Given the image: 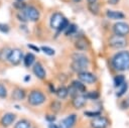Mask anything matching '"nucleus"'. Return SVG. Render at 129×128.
Listing matches in <instances>:
<instances>
[{"instance_id": "28", "label": "nucleus", "mask_w": 129, "mask_h": 128, "mask_svg": "<svg viewBox=\"0 0 129 128\" xmlns=\"http://www.w3.org/2000/svg\"><path fill=\"white\" fill-rule=\"evenodd\" d=\"M41 50H42L46 55H49V56L54 55V53H55L54 49L51 48V47H49V46H41Z\"/></svg>"}, {"instance_id": "29", "label": "nucleus", "mask_w": 129, "mask_h": 128, "mask_svg": "<svg viewBox=\"0 0 129 128\" xmlns=\"http://www.w3.org/2000/svg\"><path fill=\"white\" fill-rule=\"evenodd\" d=\"M120 108H121L122 110H126V109L129 108V95H128L127 97H125V98L121 101V103H120Z\"/></svg>"}, {"instance_id": "37", "label": "nucleus", "mask_w": 129, "mask_h": 128, "mask_svg": "<svg viewBox=\"0 0 129 128\" xmlns=\"http://www.w3.org/2000/svg\"><path fill=\"white\" fill-rule=\"evenodd\" d=\"M27 46H28L29 48L33 49V50H34V51H36V52H38V51H39V48H38V47H37L36 45H33V44H28Z\"/></svg>"}, {"instance_id": "1", "label": "nucleus", "mask_w": 129, "mask_h": 128, "mask_svg": "<svg viewBox=\"0 0 129 128\" xmlns=\"http://www.w3.org/2000/svg\"><path fill=\"white\" fill-rule=\"evenodd\" d=\"M112 66L118 72L129 70V51L121 50L117 52L112 58Z\"/></svg>"}, {"instance_id": "15", "label": "nucleus", "mask_w": 129, "mask_h": 128, "mask_svg": "<svg viewBox=\"0 0 129 128\" xmlns=\"http://www.w3.org/2000/svg\"><path fill=\"white\" fill-rule=\"evenodd\" d=\"M106 15H107L108 18L114 19V20H119V19H124L125 18V14L123 12L116 11V10H107Z\"/></svg>"}, {"instance_id": "16", "label": "nucleus", "mask_w": 129, "mask_h": 128, "mask_svg": "<svg viewBox=\"0 0 129 128\" xmlns=\"http://www.w3.org/2000/svg\"><path fill=\"white\" fill-rule=\"evenodd\" d=\"M34 61H35V55L33 53L28 52L25 55H23V62H24V66L26 68H29V67L33 66Z\"/></svg>"}, {"instance_id": "31", "label": "nucleus", "mask_w": 129, "mask_h": 128, "mask_svg": "<svg viewBox=\"0 0 129 128\" xmlns=\"http://www.w3.org/2000/svg\"><path fill=\"white\" fill-rule=\"evenodd\" d=\"M85 97H86L87 99L96 100V99H98V98H99V93H98V92H96V91H94V92H90V93H87V94L85 95Z\"/></svg>"}, {"instance_id": "34", "label": "nucleus", "mask_w": 129, "mask_h": 128, "mask_svg": "<svg viewBox=\"0 0 129 128\" xmlns=\"http://www.w3.org/2000/svg\"><path fill=\"white\" fill-rule=\"evenodd\" d=\"M16 18H17L18 20H20L21 22H26V21H28V20H27V18L25 17V15L23 14V12H22V11H19V12L16 14Z\"/></svg>"}, {"instance_id": "26", "label": "nucleus", "mask_w": 129, "mask_h": 128, "mask_svg": "<svg viewBox=\"0 0 129 128\" xmlns=\"http://www.w3.org/2000/svg\"><path fill=\"white\" fill-rule=\"evenodd\" d=\"M60 108H61V104H60V102H58L57 100L53 101V102L51 103V105H50V109H51L54 113H57V112L60 110Z\"/></svg>"}, {"instance_id": "3", "label": "nucleus", "mask_w": 129, "mask_h": 128, "mask_svg": "<svg viewBox=\"0 0 129 128\" xmlns=\"http://www.w3.org/2000/svg\"><path fill=\"white\" fill-rule=\"evenodd\" d=\"M45 95L41 92V91H38V90H34V91H31L28 95V103L31 105V106H39L41 104H43L45 102Z\"/></svg>"}, {"instance_id": "17", "label": "nucleus", "mask_w": 129, "mask_h": 128, "mask_svg": "<svg viewBox=\"0 0 129 128\" xmlns=\"http://www.w3.org/2000/svg\"><path fill=\"white\" fill-rule=\"evenodd\" d=\"M25 96H26V93H25V91H24L23 89H21V88L15 89V90L13 91V93H12L13 99H14V100H17V101L23 100V99L25 98Z\"/></svg>"}, {"instance_id": "19", "label": "nucleus", "mask_w": 129, "mask_h": 128, "mask_svg": "<svg viewBox=\"0 0 129 128\" xmlns=\"http://www.w3.org/2000/svg\"><path fill=\"white\" fill-rule=\"evenodd\" d=\"M55 94L58 99H66L69 96V89L64 86H61L55 91Z\"/></svg>"}, {"instance_id": "4", "label": "nucleus", "mask_w": 129, "mask_h": 128, "mask_svg": "<svg viewBox=\"0 0 129 128\" xmlns=\"http://www.w3.org/2000/svg\"><path fill=\"white\" fill-rule=\"evenodd\" d=\"M21 11L23 12V14L27 18V20H30L33 22H36L40 17V13H39L38 9L32 5H26V7Z\"/></svg>"}, {"instance_id": "33", "label": "nucleus", "mask_w": 129, "mask_h": 128, "mask_svg": "<svg viewBox=\"0 0 129 128\" xmlns=\"http://www.w3.org/2000/svg\"><path fill=\"white\" fill-rule=\"evenodd\" d=\"M7 97V90L3 84H0V98L5 99Z\"/></svg>"}, {"instance_id": "14", "label": "nucleus", "mask_w": 129, "mask_h": 128, "mask_svg": "<svg viewBox=\"0 0 129 128\" xmlns=\"http://www.w3.org/2000/svg\"><path fill=\"white\" fill-rule=\"evenodd\" d=\"M86 102H87V98L85 97V95H82V94H79L78 96L73 98V106L76 109L83 108L86 105Z\"/></svg>"}, {"instance_id": "7", "label": "nucleus", "mask_w": 129, "mask_h": 128, "mask_svg": "<svg viewBox=\"0 0 129 128\" xmlns=\"http://www.w3.org/2000/svg\"><path fill=\"white\" fill-rule=\"evenodd\" d=\"M23 59V52L19 48H13L10 50L7 60H9L13 66H17Z\"/></svg>"}, {"instance_id": "42", "label": "nucleus", "mask_w": 129, "mask_h": 128, "mask_svg": "<svg viewBox=\"0 0 129 128\" xmlns=\"http://www.w3.org/2000/svg\"><path fill=\"white\" fill-rule=\"evenodd\" d=\"M16 1H20V2H24V0H16Z\"/></svg>"}, {"instance_id": "36", "label": "nucleus", "mask_w": 129, "mask_h": 128, "mask_svg": "<svg viewBox=\"0 0 129 128\" xmlns=\"http://www.w3.org/2000/svg\"><path fill=\"white\" fill-rule=\"evenodd\" d=\"M45 119H46V121H47V122H49V123H52L53 121H55V119H56V117H55V115H51V114H47V115L45 116Z\"/></svg>"}, {"instance_id": "2", "label": "nucleus", "mask_w": 129, "mask_h": 128, "mask_svg": "<svg viewBox=\"0 0 129 128\" xmlns=\"http://www.w3.org/2000/svg\"><path fill=\"white\" fill-rule=\"evenodd\" d=\"M73 62L71 65V69L76 73H81L83 71H86L89 66V58L83 54V53H74L73 56Z\"/></svg>"}, {"instance_id": "8", "label": "nucleus", "mask_w": 129, "mask_h": 128, "mask_svg": "<svg viewBox=\"0 0 129 128\" xmlns=\"http://www.w3.org/2000/svg\"><path fill=\"white\" fill-rule=\"evenodd\" d=\"M78 78L79 81L83 82L84 84H94L97 82V77L92 73V72H88V71H83L81 73L78 74Z\"/></svg>"}, {"instance_id": "22", "label": "nucleus", "mask_w": 129, "mask_h": 128, "mask_svg": "<svg viewBox=\"0 0 129 128\" xmlns=\"http://www.w3.org/2000/svg\"><path fill=\"white\" fill-rule=\"evenodd\" d=\"M127 90H128V84H127L126 82H124L120 87H118V91L116 92V96H117V98H121V97H123L124 94L127 92Z\"/></svg>"}, {"instance_id": "27", "label": "nucleus", "mask_w": 129, "mask_h": 128, "mask_svg": "<svg viewBox=\"0 0 129 128\" xmlns=\"http://www.w3.org/2000/svg\"><path fill=\"white\" fill-rule=\"evenodd\" d=\"M69 23H70V22H69V20H68L67 18H64V19H63V21L61 22V24L59 25V27L56 29V33H57V34H59L60 32H63V31H64V29H66V27L69 25Z\"/></svg>"}, {"instance_id": "18", "label": "nucleus", "mask_w": 129, "mask_h": 128, "mask_svg": "<svg viewBox=\"0 0 129 128\" xmlns=\"http://www.w3.org/2000/svg\"><path fill=\"white\" fill-rule=\"evenodd\" d=\"M71 86H72L73 88H75V89H76L80 94H82V93H85V92H86V86H85V84H84L83 82L79 81V80L73 81V82H72V84H71Z\"/></svg>"}, {"instance_id": "32", "label": "nucleus", "mask_w": 129, "mask_h": 128, "mask_svg": "<svg viewBox=\"0 0 129 128\" xmlns=\"http://www.w3.org/2000/svg\"><path fill=\"white\" fill-rule=\"evenodd\" d=\"M84 114L88 117H98L101 115V111H85Z\"/></svg>"}, {"instance_id": "20", "label": "nucleus", "mask_w": 129, "mask_h": 128, "mask_svg": "<svg viewBox=\"0 0 129 128\" xmlns=\"http://www.w3.org/2000/svg\"><path fill=\"white\" fill-rule=\"evenodd\" d=\"M75 46H76V48L79 49V50H87L88 47H89V43H88L86 40L80 38V39H77V40H76Z\"/></svg>"}, {"instance_id": "25", "label": "nucleus", "mask_w": 129, "mask_h": 128, "mask_svg": "<svg viewBox=\"0 0 129 128\" xmlns=\"http://www.w3.org/2000/svg\"><path fill=\"white\" fill-rule=\"evenodd\" d=\"M10 48L8 47H4L0 50V60H7L8 58V55L10 53Z\"/></svg>"}, {"instance_id": "38", "label": "nucleus", "mask_w": 129, "mask_h": 128, "mask_svg": "<svg viewBox=\"0 0 129 128\" xmlns=\"http://www.w3.org/2000/svg\"><path fill=\"white\" fill-rule=\"evenodd\" d=\"M119 1H120V0H108V3H109L110 5H116V4L119 3Z\"/></svg>"}, {"instance_id": "21", "label": "nucleus", "mask_w": 129, "mask_h": 128, "mask_svg": "<svg viewBox=\"0 0 129 128\" xmlns=\"http://www.w3.org/2000/svg\"><path fill=\"white\" fill-rule=\"evenodd\" d=\"M77 29H78V26L77 24L75 23H69V25L66 27L64 29V34L66 35H72V34H75L77 32Z\"/></svg>"}, {"instance_id": "13", "label": "nucleus", "mask_w": 129, "mask_h": 128, "mask_svg": "<svg viewBox=\"0 0 129 128\" xmlns=\"http://www.w3.org/2000/svg\"><path fill=\"white\" fill-rule=\"evenodd\" d=\"M32 71H33V74L40 80H43L45 79V76H46V72L43 68V66L40 63V62H34L33 63V67H32Z\"/></svg>"}, {"instance_id": "10", "label": "nucleus", "mask_w": 129, "mask_h": 128, "mask_svg": "<svg viewBox=\"0 0 129 128\" xmlns=\"http://www.w3.org/2000/svg\"><path fill=\"white\" fill-rule=\"evenodd\" d=\"M66 17L60 13V12H54L51 17H50V21H49V24L51 26V28L53 29H57L59 27V25L61 24V22L63 21Z\"/></svg>"}, {"instance_id": "24", "label": "nucleus", "mask_w": 129, "mask_h": 128, "mask_svg": "<svg viewBox=\"0 0 129 128\" xmlns=\"http://www.w3.org/2000/svg\"><path fill=\"white\" fill-rule=\"evenodd\" d=\"M125 82V77H124V75H117V76H115L114 77V86L116 87V88H118V87H120L123 83Z\"/></svg>"}, {"instance_id": "5", "label": "nucleus", "mask_w": 129, "mask_h": 128, "mask_svg": "<svg viewBox=\"0 0 129 128\" xmlns=\"http://www.w3.org/2000/svg\"><path fill=\"white\" fill-rule=\"evenodd\" d=\"M126 45H127V41H126L124 36L115 35V36H112L109 39V46L111 48L120 49V48H124Z\"/></svg>"}, {"instance_id": "39", "label": "nucleus", "mask_w": 129, "mask_h": 128, "mask_svg": "<svg viewBox=\"0 0 129 128\" xmlns=\"http://www.w3.org/2000/svg\"><path fill=\"white\" fill-rule=\"evenodd\" d=\"M48 128H59V127H58L56 124H54V123L52 122V123H49V124H48Z\"/></svg>"}, {"instance_id": "23", "label": "nucleus", "mask_w": 129, "mask_h": 128, "mask_svg": "<svg viewBox=\"0 0 129 128\" xmlns=\"http://www.w3.org/2000/svg\"><path fill=\"white\" fill-rule=\"evenodd\" d=\"M14 128H31V124H30L29 121H27L25 119H22V120H19L15 124Z\"/></svg>"}, {"instance_id": "41", "label": "nucleus", "mask_w": 129, "mask_h": 128, "mask_svg": "<svg viewBox=\"0 0 129 128\" xmlns=\"http://www.w3.org/2000/svg\"><path fill=\"white\" fill-rule=\"evenodd\" d=\"M74 2H76V3H79V2H81V0H73Z\"/></svg>"}, {"instance_id": "30", "label": "nucleus", "mask_w": 129, "mask_h": 128, "mask_svg": "<svg viewBox=\"0 0 129 128\" xmlns=\"http://www.w3.org/2000/svg\"><path fill=\"white\" fill-rule=\"evenodd\" d=\"M13 6H14V8H15L16 10H19V11H21V10H23V9L26 7V4H25V2L15 1V2L13 3Z\"/></svg>"}, {"instance_id": "12", "label": "nucleus", "mask_w": 129, "mask_h": 128, "mask_svg": "<svg viewBox=\"0 0 129 128\" xmlns=\"http://www.w3.org/2000/svg\"><path fill=\"white\" fill-rule=\"evenodd\" d=\"M15 119H16V115L14 114V113H11V112H9V113H5L3 116H2V118H1V120H0V124L3 126V127H9L14 121H15Z\"/></svg>"}, {"instance_id": "11", "label": "nucleus", "mask_w": 129, "mask_h": 128, "mask_svg": "<svg viewBox=\"0 0 129 128\" xmlns=\"http://www.w3.org/2000/svg\"><path fill=\"white\" fill-rule=\"evenodd\" d=\"M76 120H77V115L76 114H71L59 122L58 127L59 128H72L75 125Z\"/></svg>"}, {"instance_id": "35", "label": "nucleus", "mask_w": 129, "mask_h": 128, "mask_svg": "<svg viewBox=\"0 0 129 128\" xmlns=\"http://www.w3.org/2000/svg\"><path fill=\"white\" fill-rule=\"evenodd\" d=\"M10 30V27L6 23H0V31L3 33H8Z\"/></svg>"}, {"instance_id": "40", "label": "nucleus", "mask_w": 129, "mask_h": 128, "mask_svg": "<svg viewBox=\"0 0 129 128\" xmlns=\"http://www.w3.org/2000/svg\"><path fill=\"white\" fill-rule=\"evenodd\" d=\"M87 2H88L89 4H94V3L97 2V0H87Z\"/></svg>"}, {"instance_id": "9", "label": "nucleus", "mask_w": 129, "mask_h": 128, "mask_svg": "<svg viewBox=\"0 0 129 128\" xmlns=\"http://www.w3.org/2000/svg\"><path fill=\"white\" fill-rule=\"evenodd\" d=\"M109 124H110L109 119L106 117H103L101 115L98 117H95L91 122L92 128H107L109 126Z\"/></svg>"}, {"instance_id": "6", "label": "nucleus", "mask_w": 129, "mask_h": 128, "mask_svg": "<svg viewBox=\"0 0 129 128\" xmlns=\"http://www.w3.org/2000/svg\"><path fill=\"white\" fill-rule=\"evenodd\" d=\"M113 31L115 33V35H119V36H126L127 34H129V24L126 22H116L113 25Z\"/></svg>"}]
</instances>
